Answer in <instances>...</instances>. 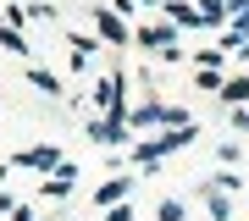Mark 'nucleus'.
Here are the masks:
<instances>
[{
  "mask_svg": "<svg viewBox=\"0 0 249 221\" xmlns=\"http://www.w3.org/2000/svg\"><path fill=\"white\" fill-rule=\"evenodd\" d=\"M0 44H6V50H17V55H28V39H22V34H11L6 22H0Z\"/></svg>",
  "mask_w": 249,
  "mask_h": 221,
  "instance_id": "4",
  "label": "nucleus"
},
{
  "mask_svg": "<svg viewBox=\"0 0 249 221\" xmlns=\"http://www.w3.org/2000/svg\"><path fill=\"white\" fill-rule=\"evenodd\" d=\"M55 160H61V150H28L22 166H39V171H45V166H55Z\"/></svg>",
  "mask_w": 249,
  "mask_h": 221,
  "instance_id": "3",
  "label": "nucleus"
},
{
  "mask_svg": "<svg viewBox=\"0 0 249 221\" xmlns=\"http://www.w3.org/2000/svg\"><path fill=\"white\" fill-rule=\"evenodd\" d=\"M94 22H100V34H106V39H127V28H122L116 11H94Z\"/></svg>",
  "mask_w": 249,
  "mask_h": 221,
  "instance_id": "2",
  "label": "nucleus"
},
{
  "mask_svg": "<svg viewBox=\"0 0 249 221\" xmlns=\"http://www.w3.org/2000/svg\"><path fill=\"white\" fill-rule=\"evenodd\" d=\"M188 138H194V127L183 122V127H172L166 138H155V144H144V150H139V160H160V155H172V150H183Z\"/></svg>",
  "mask_w": 249,
  "mask_h": 221,
  "instance_id": "1",
  "label": "nucleus"
},
{
  "mask_svg": "<svg viewBox=\"0 0 249 221\" xmlns=\"http://www.w3.org/2000/svg\"><path fill=\"white\" fill-rule=\"evenodd\" d=\"M227 100H249V78H232L227 83Z\"/></svg>",
  "mask_w": 249,
  "mask_h": 221,
  "instance_id": "6",
  "label": "nucleus"
},
{
  "mask_svg": "<svg viewBox=\"0 0 249 221\" xmlns=\"http://www.w3.org/2000/svg\"><path fill=\"white\" fill-rule=\"evenodd\" d=\"M238 122H249V111H238Z\"/></svg>",
  "mask_w": 249,
  "mask_h": 221,
  "instance_id": "7",
  "label": "nucleus"
},
{
  "mask_svg": "<svg viewBox=\"0 0 249 221\" xmlns=\"http://www.w3.org/2000/svg\"><path fill=\"white\" fill-rule=\"evenodd\" d=\"M122 194H127V183H106V188H100V204H116Z\"/></svg>",
  "mask_w": 249,
  "mask_h": 221,
  "instance_id": "5",
  "label": "nucleus"
}]
</instances>
